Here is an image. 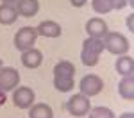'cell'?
I'll use <instances>...</instances> for the list:
<instances>
[{
    "mask_svg": "<svg viewBox=\"0 0 134 118\" xmlns=\"http://www.w3.org/2000/svg\"><path fill=\"white\" fill-rule=\"evenodd\" d=\"M75 66L70 61H59L54 66V88L61 93H66L73 88Z\"/></svg>",
    "mask_w": 134,
    "mask_h": 118,
    "instance_id": "1",
    "label": "cell"
},
{
    "mask_svg": "<svg viewBox=\"0 0 134 118\" xmlns=\"http://www.w3.org/2000/svg\"><path fill=\"white\" fill-rule=\"evenodd\" d=\"M104 52V41L98 38H88L82 43L81 50V61L84 66H95L98 63V57Z\"/></svg>",
    "mask_w": 134,
    "mask_h": 118,
    "instance_id": "2",
    "label": "cell"
},
{
    "mask_svg": "<svg viewBox=\"0 0 134 118\" xmlns=\"http://www.w3.org/2000/svg\"><path fill=\"white\" fill-rule=\"evenodd\" d=\"M102 41H104V50L114 54V55H124L129 50V41L120 32H107L102 38Z\"/></svg>",
    "mask_w": 134,
    "mask_h": 118,
    "instance_id": "3",
    "label": "cell"
},
{
    "mask_svg": "<svg viewBox=\"0 0 134 118\" xmlns=\"http://www.w3.org/2000/svg\"><path fill=\"white\" fill-rule=\"evenodd\" d=\"M91 109V102H90V97L82 95V93H77L72 95V98L66 102V111L72 115V116H86Z\"/></svg>",
    "mask_w": 134,
    "mask_h": 118,
    "instance_id": "4",
    "label": "cell"
},
{
    "mask_svg": "<svg viewBox=\"0 0 134 118\" xmlns=\"http://www.w3.org/2000/svg\"><path fill=\"white\" fill-rule=\"evenodd\" d=\"M79 89L86 97H95L104 89V81L95 74L84 75L82 79H81V82H79Z\"/></svg>",
    "mask_w": 134,
    "mask_h": 118,
    "instance_id": "5",
    "label": "cell"
},
{
    "mask_svg": "<svg viewBox=\"0 0 134 118\" xmlns=\"http://www.w3.org/2000/svg\"><path fill=\"white\" fill-rule=\"evenodd\" d=\"M36 38H38V31L34 27H21L14 36V47L21 52H25L32 48V45L36 43Z\"/></svg>",
    "mask_w": 134,
    "mask_h": 118,
    "instance_id": "6",
    "label": "cell"
},
{
    "mask_svg": "<svg viewBox=\"0 0 134 118\" xmlns=\"http://www.w3.org/2000/svg\"><path fill=\"white\" fill-rule=\"evenodd\" d=\"M20 84V74L14 68H0V89L2 91H11Z\"/></svg>",
    "mask_w": 134,
    "mask_h": 118,
    "instance_id": "7",
    "label": "cell"
},
{
    "mask_svg": "<svg viewBox=\"0 0 134 118\" xmlns=\"http://www.w3.org/2000/svg\"><path fill=\"white\" fill-rule=\"evenodd\" d=\"M34 91H32L29 86H21V88H16L14 93H13V102L14 106L20 107V109H29V107L34 104Z\"/></svg>",
    "mask_w": 134,
    "mask_h": 118,
    "instance_id": "8",
    "label": "cell"
},
{
    "mask_svg": "<svg viewBox=\"0 0 134 118\" xmlns=\"http://www.w3.org/2000/svg\"><path fill=\"white\" fill-rule=\"evenodd\" d=\"M86 32L90 34V38L102 40L104 36L109 32V29H107V23L102 18H91V20H88V23H86Z\"/></svg>",
    "mask_w": 134,
    "mask_h": 118,
    "instance_id": "9",
    "label": "cell"
},
{
    "mask_svg": "<svg viewBox=\"0 0 134 118\" xmlns=\"http://www.w3.org/2000/svg\"><path fill=\"white\" fill-rule=\"evenodd\" d=\"M16 11L20 16H25V18H32L38 14L40 11V2L38 0H18L16 2Z\"/></svg>",
    "mask_w": 134,
    "mask_h": 118,
    "instance_id": "10",
    "label": "cell"
},
{
    "mask_svg": "<svg viewBox=\"0 0 134 118\" xmlns=\"http://www.w3.org/2000/svg\"><path fill=\"white\" fill-rule=\"evenodd\" d=\"M43 61V54L38 48H29L25 52H21V64L25 68H38Z\"/></svg>",
    "mask_w": 134,
    "mask_h": 118,
    "instance_id": "11",
    "label": "cell"
},
{
    "mask_svg": "<svg viewBox=\"0 0 134 118\" xmlns=\"http://www.w3.org/2000/svg\"><path fill=\"white\" fill-rule=\"evenodd\" d=\"M36 31H38V34H41L45 38H59L61 36V25L57 21L45 20L36 27Z\"/></svg>",
    "mask_w": 134,
    "mask_h": 118,
    "instance_id": "12",
    "label": "cell"
},
{
    "mask_svg": "<svg viewBox=\"0 0 134 118\" xmlns=\"http://www.w3.org/2000/svg\"><path fill=\"white\" fill-rule=\"evenodd\" d=\"M118 93L125 100H134V75L124 77L118 82Z\"/></svg>",
    "mask_w": 134,
    "mask_h": 118,
    "instance_id": "13",
    "label": "cell"
},
{
    "mask_svg": "<svg viewBox=\"0 0 134 118\" xmlns=\"http://www.w3.org/2000/svg\"><path fill=\"white\" fill-rule=\"evenodd\" d=\"M18 11L16 5H9V4H2L0 5V23L2 25H11L18 20Z\"/></svg>",
    "mask_w": 134,
    "mask_h": 118,
    "instance_id": "14",
    "label": "cell"
},
{
    "mask_svg": "<svg viewBox=\"0 0 134 118\" xmlns=\"http://www.w3.org/2000/svg\"><path fill=\"white\" fill-rule=\"evenodd\" d=\"M116 72L124 77H129V75H134V59L131 55H120L116 59Z\"/></svg>",
    "mask_w": 134,
    "mask_h": 118,
    "instance_id": "15",
    "label": "cell"
},
{
    "mask_svg": "<svg viewBox=\"0 0 134 118\" xmlns=\"http://www.w3.org/2000/svg\"><path fill=\"white\" fill-rule=\"evenodd\" d=\"M29 118H54V111L48 104H32L29 109Z\"/></svg>",
    "mask_w": 134,
    "mask_h": 118,
    "instance_id": "16",
    "label": "cell"
},
{
    "mask_svg": "<svg viewBox=\"0 0 134 118\" xmlns=\"http://www.w3.org/2000/svg\"><path fill=\"white\" fill-rule=\"evenodd\" d=\"M90 116L88 118H114V113L109 109V107H104V106H98V107H93L90 109L88 113Z\"/></svg>",
    "mask_w": 134,
    "mask_h": 118,
    "instance_id": "17",
    "label": "cell"
},
{
    "mask_svg": "<svg viewBox=\"0 0 134 118\" xmlns=\"http://www.w3.org/2000/svg\"><path fill=\"white\" fill-rule=\"evenodd\" d=\"M91 5H93V11L98 13V14H105V13L113 11V7H111V0H93Z\"/></svg>",
    "mask_w": 134,
    "mask_h": 118,
    "instance_id": "18",
    "label": "cell"
},
{
    "mask_svg": "<svg viewBox=\"0 0 134 118\" xmlns=\"http://www.w3.org/2000/svg\"><path fill=\"white\" fill-rule=\"evenodd\" d=\"M127 5V0H111V7L113 9H124Z\"/></svg>",
    "mask_w": 134,
    "mask_h": 118,
    "instance_id": "19",
    "label": "cell"
},
{
    "mask_svg": "<svg viewBox=\"0 0 134 118\" xmlns=\"http://www.w3.org/2000/svg\"><path fill=\"white\" fill-rule=\"evenodd\" d=\"M127 27H129L131 32H134V14H129V18H127Z\"/></svg>",
    "mask_w": 134,
    "mask_h": 118,
    "instance_id": "20",
    "label": "cell"
},
{
    "mask_svg": "<svg viewBox=\"0 0 134 118\" xmlns=\"http://www.w3.org/2000/svg\"><path fill=\"white\" fill-rule=\"evenodd\" d=\"M70 2H72L73 7H82L84 4H86V0H70Z\"/></svg>",
    "mask_w": 134,
    "mask_h": 118,
    "instance_id": "21",
    "label": "cell"
},
{
    "mask_svg": "<svg viewBox=\"0 0 134 118\" xmlns=\"http://www.w3.org/2000/svg\"><path fill=\"white\" fill-rule=\"evenodd\" d=\"M5 102H7V97H5V91H2V89H0V107L4 106Z\"/></svg>",
    "mask_w": 134,
    "mask_h": 118,
    "instance_id": "22",
    "label": "cell"
},
{
    "mask_svg": "<svg viewBox=\"0 0 134 118\" xmlns=\"http://www.w3.org/2000/svg\"><path fill=\"white\" fill-rule=\"evenodd\" d=\"M118 118H134V113H124V115H120Z\"/></svg>",
    "mask_w": 134,
    "mask_h": 118,
    "instance_id": "23",
    "label": "cell"
},
{
    "mask_svg": "<svg viewBox=\"0 0 134 118\" xmlns=\"http://www.w3.org/2000/svg\"><path fill=\"white\" fill-rule=\"evenodd\" d=\"M2 2H4V4H9V5H16L18 0H2Z\"/></svg>",
    "mask_w": 134,
    "mask_h": 118,
    "instance_id": "24",
    "label": "cell"
},
{
    "mask_svg": "<svg viewBox=\"0 0 134 118\" xmlns=\"http://www.w3.org/2000/svg\"><path fill=\"white\" fill-rule=\"evenodd\" d=\"M0 68H2V59H0Z\"/></svg>",
    "mask_w": 134,
    "mask_h": 118,
    "instance_id": "25",
    "label": "cell"
}]
</instances>
